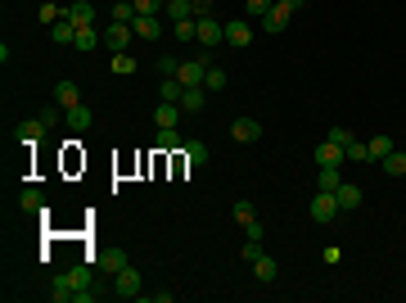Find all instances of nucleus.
<instances>
[{"mask_svg": "<svg viewBox=\"0 0 406 303\" xmlns=\"http://www.w3.org/2000/svg\"><path fill=\"white\" fill-rule=\"evenodd\" d=\"M45 131H50V122H45V118H27V122H19V141L23 145H41Z\"/></svg>", "mask_w": 406, "mask_h": 303, "instance_id": "20e7f679", "label": "nucleus"}, {"mask_svg": "<svg viewBox=\"0 0 406 303\" xmlns=\"http://www.w3.org/2000/svg\"><path fill=\"white\" fill-rule=\"evenodd\" d=\"M230 217H235L239 227H248V222H253V217H257V208H253V204H248V199H239V204H235V208H230Z\"/></svg>", "mask_w": 406, "mask_h": 303, "instance_id": "7c9ffc66", "label": "nucleus"}, {"mask_svg": "<svg viewBox=\"0 0 406 303\" xmlns=\"http://www.w3.org/2000/svg\"><path fill=\"white\" fill-rule=\"evenodd\" d=\"M118 299H140V271L131 262L118 271Z\"/></svg>", "mask_w": 406, "mask_h": 303, "instance_id": "423d86ee", "label": "nucleus"}, {"mask_svg": "<svg viewBox=\"0 0 406 303\" xmlns=\"http://www.w3.org/2000/svg\"><path fill=\"white\" fill-rule=\"evenodd\" d=\"M230 136H235L239 145H253V141H262V122H253V118H235Z\"/></svg>", "mask_w": 406, "mask_h": 303, "instance_id": "0eeeda50", "label": "nucleus"}, {"mask_svg": "<svg viewBox=\"0 0 406 303\" xmlns=\"http://www.w3.org/2000/svg\"><path fill=\"white\" fill-rule=\"evenodd\" d=\"M298 5H307V0H298Z\"/></svg>", "mask_w": 406, "mask_h": 303, "instance_id": "79ce46f5", "label": "nucleus"}, {"mask_svg": "<svg viewBox=\"0 0 406 303\" xmlns=\"http://www.w3.org/2000/svg\"><path fill=\"white\" fill-rule=\"evenodd\" d=\"M99 267H104V271H113V276H118V271L122 267H127V254H122V249H104V254H99Z\"/></svg>", "mask_w": 406, "mask_h": 303, "instance_id": "4be33fe9", "label": "nucleus"}, {"mask_svg": "<svg viewBox=\"0 0 406 303\" xmlns=\"http://www.w3.org/2000/svg\"><path fill=\"white\" fill-rule=\"evenodd\" d=\"M54 104H59V109H77V104H82L77 82H59V87H54Z\"/></svg>", "mask_w": 406, "mask_h": 303, "instance_id": "4468645a", "label": "nucleus"}, {"mask_svg": "<svg viewBox=\"0 0 406 303\" xmlns=\"http://www.w3.org/2000/svg\"><path fill=\"white\" fill-rule=\"evenodd\" d=\"M330 141H334V145H343V150H348V145H353V131H348V127H334V131H330Z\"/></svg>", "mask_w": 406, "mask_h": 303, "instance_id": "58836bf2", "label": "nucleus"}, {"mask_svg": "<svg viewBox=\"0 0 406 303\" xmlns=\"http://www.w3.org/2000/svg\"><path fill=\"white\" fill-rule=\"evenodd\" d=\"M131 5H136V14H158L167 0H131Z\"/></svg>", "mask_w": 406, "mask_h": 303, "instance_id": "4c0bfd02", "label": "nucleus"}, {"mask_svg": "<svg viewBox=\"0 0 406 303\" xmlns=\"http://www.w3.org/2000/svg\"><path fill=\"white\" fill-rule=\"evenodd\" d=\"M343 159H348V150H343V145H334V141L316 145V168H339Z\"/></svg>", "mask_w": 406, "mask_h": 303, "instance_id": "6e6552de", "label": "nucleus"}, {"mask_svg": "<svg viewBox=\"0 0 406 303\" xmlns=\"http://www.w3.org/2000/svg\"><path fill=\"white\" fill-rule=\"evenodd\" d=\"M19 208H23V213H41V208H45V195H41V190H23V195H19Z\"/></svg>", "mask_w": 406, "mask_h": 303, "instance_id": "bb28decb", "label": "nucleus"}, {"mask_svg": "<svg viewBox=\"0 0 406 303\" xmlns=\"http://www.w3.org/2000/svg\"><path fill=\"white\" fill-rule=\"evenodd\" d=\"M181 113H185L181 104H167V100H163V104L154 109V122H158V127H176V122H181Z\"/></svg>", "mask_w": 406, "mask_h": 303, "instance_id": "2eb2a0df", "label": "nucleus"}, {"mask_svg": "<svg viewBox=\"0 0 406 303\" xmlns=\"http://www.w3.org/2000/svg\"><path fill=\"white\" fill-rule=\"evenodd\" d=\"M171 36H176V41H199V19H181V23H171Z\"/></svg>", "mask_w": 406, "mask_h": 303, "instance_id": "5701e85b", "label": "nucleus"}, {"mask_svg": "<svg viewBox=\"0 0 406 303\" xmlns=\"http://www.w3.org/2000/svg\"><path fill=\"white\" fill-rule=\"evenodd\" d=\"M397 145H393V136H370V159L379 163V159H388V154H393Z\"/></svg>", "mask_w": 406, "mask_h": 303, "instance_id": "a878e982", "label": "nucleus"}, {"mask_svg": "<svg viewBox=\"0 0 406 303\" xmlns=\"http://www.w3.org/2000/svg\"><path fill=\"white\" fill-rule=\"evenodd\" d=\"M99 41H104V32H99V27H77V41H73V45H77L82 54H91Z\"/></svg>", "mask_w": 406, "mask_h": 303, "instance_id": "a211bd4d", "label": "nucleus"}, {"mask_svg": "<svg viewBox=\"0 0 406 303\" xmlns=\"http://www.w3.org/2000/svg\"><path fill=\"white\" fill-rule=\"evenodd\" d=\"M68 281H73L77 290H82V285H91V267H86V262H82V267H73V271H68Z\"/></svg>", "mask_w": 406, "mask_h": 303, "instance_id": "e433bc0d", "label": "nucleus"}, {"mask_svg": "<svg viewBox=\"0 0 406 303\" xmlns=\"http://www.w3.org/2000/svg\"><path fill=\"white\" fill-rule=\"evenodd\" d=\"M185 163H190V168H203V163H208V159H213V154H208V145H203V141H185Z\"/></svg>", "mask_w": 406, "mask_h": 303, "instance_id": "412c9836", "label": "nucleus"}, {"mask_svg": "<svg viewBox=\"0 0 406 303\" xmlns=\"http://www.w3.org/2000/svg\"><path fill=\"white\" fill-rule=\"evenodd\" d=\"M226 41V23H217L213 14L199 19V45H222Z\"/></svg>", "mask_w": 406, "mask_h": 303, "instance_id": "39448f33", "label": "nucleus"}, {"mask_svg": "<svg viewBox=\"0 0 406 303\" xmlns=\"http://www.w3.org/2000/svg\"><path fill=\"white\" fill-rule=\"evenodd\" d=\"M271 5H276V0H244V14H248V19H262Z\"/></svg>", "mask_w": 406, "mask_h": 303, "instance_id": "473e14b6", "label": "nucleus"}, {"mask_svg": "<svg viewBox=\"0 0 406 303\" xmlns=\"http://www.w3.org/2000/svg\"><path fill=\"white\" fill-rule=\"evenodd\" d=\"M113 23H136V5H131V0H113Z\"/></svg>", "mask_w": 406, "mask_h": 303, "instance_id": "cd10ccee", "label": "nucleus"}, {"mask_svg": "<svg viewBox=\"0 0 406 303\" xmlns=\"http://www.w3.org/2000/svg\"><path fill=\"white\" fill-rule=\"evenodd\" d=\"M64 14L77 23V27H95V5H91V0H77V5H68Z\"/></svg>", "mask_w": 406, "mask_h": 303, "instance_id": "ddd939ff", "label": "nucleus"}, {"mask_svg": "<svg viewBox=\"0 0 406 303\" xmlns=\"http://www.w3.org/2000/svg\"><path fill=\"white\" fill-rule=\"evenodd\" d=\"M113 73H118V77H127V73H136V59H131V50H122V54H113Z\"/></svg>", "mask_w": 406, "mask_h": 303, "instance_id": "2f4dec72", "label": "nucleus"}, {"mask_svg": "<svg viewBox=\"0 0 406 303\" xmlns=\"http://www.w3.org/2000/svg\"><path fill=\"white\" fill-rule=\"evenodd\" d=\"M154 145H158L163 154H167V150H185V141H181V131H176V127H158V136H154Z\"/></svg>", "mask_w": 406, "mask_h": 303, "instance_id": "dca6fc26", "label": "nucleus"}, {"mask_svg": "<svg viewBox=\"0 0 406 303\" xmlns=\"http://www.w3.org/2000/svg\"><path fill=\"white\" fill-rule=\"evenodd\" d=\"M239 258H244V262H248V267H253V262H257V258H262V240H248L244 249H239Z\"/></svg>", "mask_w": 406, "mask_h": 303, "instance_id": "72a5a7b5", "label": "nucleus"}, {"mask_svg": "<svg viewBox=\"0 0 406 303\" xmlns=\"http://www.w3.org/2000/svg\"><path fill=\"white\" fill-rule=\"evenodd\" d=\"M131 32H136V36H145V41L163 36V23H158V14H136V23H131Z\"/></svg>", "mask_w": 406, "mask_h": 303, "instance_id": "9d476101", "label": "nucleus"}, {"mask_svg": "<svg viewBox=\"0 0 406 303\" xmlns=\"http://www.w3.org/2000/svg\"><path fill=\"white\" fill-rule=\"evenodd\" d=\"M131 41H136V32H131L127 23H108V27H104V45H108L113 54L131 50Z\"/></svg>", "mask_w": 406, "mask_h": 303, "instance_id": "f03ea898", "label": "nucleus"}, {"mask_svg": "<svg viewBox=\"0 0 406 303\" xmlns=\"http://www.w3.org/2000/svg\"><path fill=\"white\" fill-rule=\"evenodd\" d=\"M203 87H208V91H226V68L208 64V77H203Z\"/></svg>", "mask_w": 406, "mask_h": 303, "instance_id": "c756f323", "label": "nucleus"}, {"mask_svg": "<svg viewBox=\"0 0 406 303\" xmlns=\"http://www.w3.org/2000/svg\"><path fill=\"white\" fill-rule=\"evenodd\" d=\"M348 159H353V163H370V145L353 141V145H348Z\"/></svg>", "mask_w": 406, "mask_h": 303, "instance_id": "f704fd0d", "label": "nucleus"}, {"mask_svg": "<svg viewBox=\"0 0 406 303\" xmlns=\"http://www.w3.org/2000/svg\"><path fill=\"white\" fill-rule=\"evenodd\" d=\"M339 168H321V172H316V190H339Z\"/></svg>", "mask_w": 406, "mask_h": 303, "instance_id": "c85d7f7f", "label": "nucleus"}, {"mask_svg": "<svg viewBox=\"0 0 406 303\" xmlns=\"http://www.w3.org/2000/svg\"><path fill=\"white\" fill-rule=\"evenodd\" d=\"M248 41H253V27H248L244 19H235V23H226V45H235V50H244Z\"/></svg>", "mask_w": 406, "mask_h": 303, "instance_id": "9b49d317", "label": "nucleus"}, {"mask_svg": "<svg viewBox=\"0 0 406 303\" xmlns=\"http://www.w3.org/2000/svg\"><path fill=\"white\" fill-rule=\"evenodd\" d=\"M298 10H302L298 0H276V5H271V10L262 14L257 23H262V32H285V27H289V19H294Z\"/></svg>", "mask_w": 406, "mask_h": 303, "instance_id": "f257e3e1", "label": "nucleus"}, {"mask_svg": "<svg viewBox=\"0 0 406 303\" xmlns=\"http://www.w3.org/2000/svg\"><path fill=\"white\" fill-rule=\"evenodd\" d=\"M208 96H213L208 87H185L181 109H185V113H203V109H208Z\"/></svg>", "mask_w": 406, "mask_h": 303, "instance_id": "1a4fd4ad", "label": "nucleus"}, {"mask_svg": "<svg viewBox=\"0 0 406 303\" xmlns=\"http://www.w3.org/2000/svg\"><path fill=\"white\" fill-rule=\"evenodd\" d=\"M163 10H167L171 23H181V19H194V0H167Z\"/></svg>", "mask_w": 406, "mask_h": 303, "instance_id": "b1692460", "label": "nucleus"}, {"mask_svg": "<svg viewBox=\"0 0 406 303\" xmlns=\"http://www.w3.org/2000/svg\"><path fill=\"white\" fill-rule=\"evenodd\" d=\"M213 5H217V0H194V19H208V14H213Z\"/></svg>", "mask_w": 406, "mask_h": 303, "instance_id": "ea45409f", "label": "nucleus"}, {"mask_svg": "<svg viewBox=\"0 0 406 303\" xmlns=\"http://www.w3.org/2000/svg\"><path fill=\"white\" fill-rule=\"evenodd\" d=\"M73 294H77V285L68 281V276H54L50 281V299L54 303H73Z\"/></svg>", "mask_w": 406, "mask_h": 303, "instance_id": "aec40b11", "label": "nucleus"}, {"mask_svg": "<svg viewBox=\"0 0 406 303\" xmlns=\"http://www.w3.org/2000/svg\"><path fill=\"white\" fill-rule=\"evenodd\" d=\"M64 122H68L73 131H86L95 118H91V109H86V104H77V109H64Z\"/></svg>", "mask_w": 406, "mask_h": 303, "instance_id": "6ab92c4d", "label": "nucleus"}, {"mask_svg": "<svg viewBox=\"0 0 406 303\" xmlns=\"http://www.w3.org/2000/svg\"><path fill=\"white\" fill-rule=\"evenodd\" d=\"M379 168H384L388 177H406V154H402V150H393L388 159H379Z\"/></svg>", "mask_w": 406, "mask_h": 303, "instance_id": "393cba45", "label": "nucleus"}, {"mask_svg": "<svg viewBox=\"0 0 406 303\" xmlns=\"http://www.w3.org/2000/svg\"><path fill=\"white\" fill-rule=\"evenodd\" d=\"M334 199H339V208H343V213H353V208H361V186H353V181H339Z\"/></svg>", "mask_w": 406, "mask_h": 303, "instance_id": "f8f14e48", "label": "nucleus"}, {"mask_svg": "<svg viewBox=\"0 0 406 303\" xmlns=\"http://www.w3.org/2000/svg\"><path fill=\"white\" fill-rule=\"evenodd\" d=\"M343 208H339V199H334V190H316V199H311V217L316 222H334Z\"/></svg>", "mask_w": 406, "mask_h": 303, "instance_id": "7ed1b4c3", "label": "nucleus"}, {"mask_svg": "<svg viewBox=\"0 0 406 303\" xmlns=\"http://www.w3.org/2000/svg\"><path fill=\"white\" fill-rule=\"evenodd\" d=\"M244 236H248V240H262V222H257V217H253V222L244 227Z\"/></svg>", "mask_w": 406, "mask_h": 303, "instance_id": "a19ab883", "label": "nucleus"}, {"mask_svg": "<svg viewBox=\"0 0 406 303\" xmlns=\"http://www.w3.org/2000/svg\"><path fill=\"white\" fill-rule=\"evenodd\" d=\"M158 73H163V77H176V73H181V59H171V54H163V59H158Z\"/></svg>", "mask_w": 406, "mask_h": 303, "instance_id": "c9c22d12", "label": "nucleus"}, {"mask_svg": "<svg viewBox=\"0 0 406 303\" xmlns=\"http://www.w3.org/2000/svg\"><path fill=\"white\" fill-rule=\"evenodd\" d=\"M253 276H257V281H262V285H271V281H276V276H280L276 258H271V254H262V258L253 262Z\"/></svg>", "mask_w": 406, "mask_h": 303, "instance_id": "f3484780", "label": "nucleus"}]
</instances>
